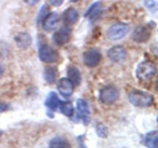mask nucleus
I'll return each instance as SVG.
<instances>
[{
    "instance_id": "nucleus-1",
    "label": "nucleus",
    "mask_w": 158,
    "mask_h": 148,
    "mask_svg": "<svg viewBox=\"0 0 158 148\" xmlns=\"http://www.w3.org/2000/svg\"><path fill=\"white\" fill-rule=\"evenodd\" d=\"M128 99L134 106L137 107H148L154 103V97L151 94L138 89L130 92Z\"/></svg>"
},
{
    "instance_id": "nucleus-2",
    "label": "nucleus",
    "mask_w": 158,
    "mask_h": 148,
    "mask_svg": "<svg viewBox=\"0 0 158 148\" xmlns=\"http://www.w3.org/2000/svg\"><path fill=\"white\" fill-rule=\"evenodd\" d=\"M157 72L155 64L152 62L144 61L138 65L136 71V75L138 80L148 81L151 80Z\"/></svg>"
},
{
    "instance_id": "nucleus-3",
    "label": "nucleus",
    "mask_w": 158,
    "mask_h": 148,
    "mask_svg": "<svg viewBox=\"0 0 158 148\" xmlns=\"http://www.w3.org/2000/svg\"><path fill=\"white\" fill-rule=\"evenodd\" d=\"M39 57L44 63H56L60 60V54L49 45H42L39 49Z\"/></svg>"
},
{
    "instance_id": "nucleus-4",
    "label": "nucleus",
    "mask_w": 158,
    "mask_h": 148,
    "mask_svg": "<svg viewBox=\"0 0 158 148\" xmlns=\"http://www.w3.org/2000/svg\"><path fill=\"white\" fill-rule=\"evenodd\" d=\"M120 97L117 88L114 86H107L101 89L100 92V100L104 104L110 105L115 103Z\"/></svg>"
},
{
    "instance_id": "nucleus-5",
    "label": "nucleus",
    "mask_w": 158,
    "mask_h": 148,
    "mask_svg": "<svg viewBox=\"0 0 158 148\" xmlns=\"http://www.w3.org/2000/svg\"><path fill=\"white\" fill-rule=\"evenodd\" d=\"M130 30L128 25L119 23L114 24L107 31V36L113 41H117L123 39L127 35Z\"/></svg>"
},
{
    "instance_id": "nucleus-6",
    "label": "nucleus",
    "mask_w": 158,
    "mask_h": 148,
    "mask_svg": "<svg viewBox=\"0 0 158 148\" xmlns=\"http://www.w3.org/2000/svg\"><path fill=\"white\" fill-rule=\"evenodd\" d=\"M101 60V53L97 49H88L83 53V63L88 67H96L100 64Z\"/></svg>"
},
{
    "instance_id": "nucleus-7",
    "label": "nucleus",
    "mask_w": 158,
    "mask_h": 148,
    "mask_svg": "<svg viewBox=\"0 0 158 148\" xmlns=\"http://www.w3.org/2000/svg\"><path fill=\"white\" fill-rule=\"evenodd\" d=\"M127 50L123 46H115L109 49L107 52V56L112 62L116 63H122L127 58Z\"/></svg>"
},
{
    "instance_id": "nucleus-8",
    "label": "nucleus",
    "mask_w": 158,
    "mask_h": 148,
    "mask_svg": "<svg viewBox=\"0 0 158 148\" xmlns=\"http://www.w3.org/2000/svg\"><path fill=\"white\" fill-rule=\"evenodd\" d=\"M72 35V30L68 26H63L54 33L53 40L58 46H63L69 41Z\"/></svg>"
},
{
    "instance_id": "nucleus-9",
    "label": "nucleus",
    "mask_w": 158,
    "mask_h": 148,
    "mask_svg": "<svg viewBox=\"0 0 158 148\" xmlns=\"http://www.w3.org/2000/svg\"><path fill=\"white\" fill-rule=\"evenodd\" d=\"M151 35V28L149 26H138L133 32L132 38L137 43H145Z\"/></svg>"
},
{
    "instance_id": "nucleus-10",
    "label": "nucleus",
    "mask_w": 158,
    "mask_h": 148,
    "mask_svg": "<svg viewBox=\"0 0 158 148\" xmlns=\"http://www.w3.org/2000/svg\"><path fill=\"white\" fill-rule=\"evenodd\" d=\"M60 17L56 12H50L46 14L43 18V27L46 31L50 32L54 30L58 26Z\"/></svg>"
},
{
    "instance_id": "nucleus-11",
    "label": "nucleus",
    "mask_w": 158,
    "mask_h": 148,
    "mask_svg": "<svg viewBox=\"0 0 158 148\" xmlns=\"http://www.w3.org/2000/svg\"><path fill=\"white\" fill-rule=\"evenodd\" d=\"M57 89L63 97H69L73 92L74 85L68 78H62L59 80Z\"/></svg>"
},
{
    "instance_id": "nucleus-12",
    "label": "nucleus",
    "mask_w": 158,
    "mask_h": 148,
    "mask_svg": "<svg viewBox=\"0 0 158 148\" xmlns=\"http://www.w3.org/2000/svg\"><path fill=\"white\" fill-rule=\"evenodd\" d=\"M77 108L78 111V114L80 118L83 120V123L87 125L89 123V116H90V112H89V105L87 102L83 99H79L77 102Z\"/></svg>"
},
{
    "instance_id": "nucleus-13",
    "label": "nucleus",
    "mask_w": 158,
    "mask_h": 148,
    "mask_svg": "<svg viewBox=\"0 0 158 148\" xmlns=\"http://www.w3.org/2000/svg\"><path fill=\"white\" fill-rule=\"evenodd\" d=\"M14 39L17 46L22 49H26L29 48L32 43L31 35L27 32H19L15 35Z\"/></svg>"
},
{
    "instance_id": "nucleus-14",
    "label": "nucleus",
    "mask_w": 158,
    "mask_h": 148,
    "mask_svg": "<svg viewBox=\"0 0 158 148\" xmlns=\"http://www.w3.org/2000/svg\"><path fill=\"white\" fill-rule=\"evenodd\" d=\"M63 21L66 25H73L78 20L79 14L78 12L74 8H68L63 15Z\"/></svg>"
},
{
    "instance_id": "nucleus-15",
    "label": "nucleus",
    "mask_w": 158,
    "mask_h": 148,
    "mask_svg": "<svg viewBox=\"0 0 158 148\" xmlns=\"http://www.w3.org/2000/svg\"><path fill=\"white\" fill-rule=\"evenodd\" d=\"M60 102L61 101L59 99V97L56 92H50L49 95L47 96V97H46V100L45 101V105L49 109H52V110H56L60 106Z\"/></svg>"
},
{
    "instance_id": "nucleus-16",
    "label": "nucleus",
    "mask_w": 158,
    "mask_h": 148,
    "mask_svg": "<svg viewBox=\"0 0 158 148\" xmlns=\"http://www.w3.org/2000/svg\"><path fill=\"white\" fill-rule=\"evenodd\" d=\"M158 142V132L151 131L146 134L144 138V144L149 148H157Z\"/></svg>"
},
{
    "instance_id": "nucleus-17",
    "label": "nucleus",
    "mask_w": 158,
    "mask_h": 148,
    "mask_svg": "<svg viewBox=\"0 0 158 148\" xmlns=\"http://www.w3.org/2000/svg\"><path fill=\"white\" fill-rule=\"evenodd\" d=\"M68 77L69 80L73 83V85L78 86L80 84L81 82V74H80V70L75 66H70L69 67L67 71Z\"/></svg>"
},
{
    "instance_id": "nucleus-18",
    "label": "nucleus",
    "mask_w": 158,
    "mask_h": 148,
    "mask_svg": "<svg viewBox=\"0 0 158 148\" xmlns=\"http://www.w3.org/2000/svg\"><path fill=\"white\" fill-rule=\"evenodd\" d=\"M102 9V4L100 2H97L94 3L88 9L86 12L85 13V17L88 18L89 19H94L98 16L100 14V11Z\"/></svg>"
},
{
    "instance_id": "nucleus-19",
    "label": "nucleus",
    "mask_w": 158,
    "mask_h": 148,
    "mask_svg": "<svg viewBox=\"0 0 158 148\" xmlns=\"http://www.w3.org/2000/svg\"><path fill=\"white\" fill-rule=\"evenodd\" d=\"M57 74H58V70L56 67L52 66H46L44 69V78L45 80L48 83H55L56 80Z\"/></svg>"
},
{
    "instance_id": "nucleus-20",
    "label": "nucleus",
    "mask_w": 158,
    "mask_h": 148,
    "mask_svg": "<svg viewBox=\"0 0 158 148\" xmlns=\"http://www.w3.org/2000/svg\"><path fill=\"white\" fill-rule=\"evenodd\" d=\"M60 109L65 116L72 117L74 113V108L73 103L69 101H61L60 103Z\"/></svg>"
},
{
    "instance_id": "nucleus-21",
    "label": "nucleus",
    "mask_w": 158,
    "mask_h": 148,
    "mask_svg": "<svg viewBox=\"0 0 158 148\" xmlns=\"http://www.w3.org/2000/svg\"><path fill=\"white\" fill-rule=\"evenodd\" d=\"M50 147H69L70 144L62 138H55L49 143Z\"/></svg>"
},
{
    "instance_id": "nucleus-22",
    "label": "nucleus",
    "mask_w": 158,
    "mask_h": 148,
    "mask_svg": "<svg viewBox=\"0 0 158 148\" xmlns=\"http://www.w3.org/2000/svg\"><path fill=\"white\" fill-rule=\"evenodd\" d=\"M96 132L97 135L101 138H105L108 135V130L107 127L103 123H98L96 128Z\"/></svg>"
},
{
    "instance_id": "nucleus-23",
    "label": "nucleus",
    "mask_w": 158,
    "mask_h": 148,
    "mask_svg": "<svg viewBox=\"0 0 158 148\" xmlns=\"http://www.w3.org/2000/svg\"><path fill=\"white\" fill-rule=\"evenodd\" d=\"M144 5L151 12H154V13L157 12V3L156 1H154V0H145Z\"/></svg>"
},
{
    "instance_id": "nucleus-24",
    "label": "nucleus",
    "mask_w": 158,
    "mask_h": 148,
    "mask_svg": "<svg viewBox=\"0 0 158 148\" xmlns=\"http://www.w3.org/2000/svg\"><path fill=\"white\" fill-rule=\"evenodd\" d=\"M49 2L54 6H60L63 4L64 0H49Z\"/></svg>"
},
{
    "instance_id": "nucleus-25",
    "label": "nucleus",
    "mask_w": 158,
    "mask_h": 148,
    "mask_svg": "<svg viewBox=\"0 0 158 148\" xmlns=\"http://www.w3.org/2000/svg\"><path fill=\"white\" fill-rule=\"evenodd\" d=\"M9 108V106H8L7 104H6V103L0 101V113H2V112H5V111L8 110Z\"/></svg>"
},
{
    "instance_id": "nucleus-26",
    "label": "nucleus",
    "mask_w": 158,
    "mask_h": 148,
    "mask_svg": "<svg viewBox=\"0 0 158 148\" xmlns=\"http://www.w3.org/2000/svg\"><path fill=\"white\" fill-rule=\"evenodd\" d=\"M24 2L29 6H35L40 2V0H24Z\"/></svg>"
},
{
    "instance_id": "nucleus-27",
    "label": "nucleus",
    "mask_w": 158,
    "mask_h": 148,
    "mask_svg": "<svg viewBox=\"0 0 158 148\" xmlns=\"http://www.w3.org/2000/svg\"><path fill=\"white\" fill-rule=\"evenodd\" d=\"M2 74H3V67L2 66V65L0 64V78L2 77Z\"/></svg>"
},
{
    "instance_id": "nucleus-28",
    "label": "nucleus",
    "mask_w": 158,
    "mask_h": 148,
    "mask_svg": "<svg viewBox=\"0 0 158 148\" xmlns=\"http://www.w3.org/2000/svg\"><path fill=\"white\" fill-rule=\"evenodd\" d=\"M71 2H78L80 1V0H70Z\"/></svg>"
},
{
    "instance_id": "nucleus-29",
    "label": "nucleus",
    "mask_w": 158,
    "mask_h": 148,
    "mask_svg": "<svg viewBox=\"0 0 158 148\" xmlns=\"http://www.w3.org/2000/svg\"><path fill=\"white\" fill-rule=\"evenodd\" d=\"M1 134H2V131L0 130V136H1Z\"/></svg>"
}]
</instances>
